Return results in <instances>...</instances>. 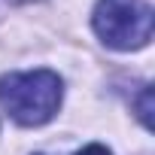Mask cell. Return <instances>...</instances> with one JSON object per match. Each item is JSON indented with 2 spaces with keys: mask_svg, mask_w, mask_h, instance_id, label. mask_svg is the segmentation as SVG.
I'll return each mask as SVG.
<instances>
[{
  "mask_svg": "<svg viewBox=\"0 0 155 155\" xmlns=\"http://www.w3.org/2000/svg\"><path fill=\"white\" fill-rule=\"evenodd\" d=\"M64 97V82L52 70H28V73H6L0 79V107L6 116L25 128L46 125Z\"/></svg>",
  "mask_w": 155,
  "mask_h": 155,
  "instance_id": "6da1fadb",
  "label": "cell"
},
{
  "mask_svg": "<svg viewBox=\"0 0 155 155\" xmlns=\"http://www.w3.org/2000/svg\"><path fill=\"white\" fill-rule=\"evenodd\" d=\"M76 155H113L107 146H101V143H91V146H85V149H79Z\"/></svg>",
  "mask_w": 155,
  "mask_h": 155,
  "instance_id": "277c9868",
  "label": "cell"
},
{
  "mask_svg": "<svg viewBox=\"0 0 155 155\" xmlns=\"http://www.w3.org/2000/svg\"><path fill=\"white\" fill-rule=\"evenodd\" d=\"M149 97H152V88L149 85H143V91H140V101H137V116H140V122L149 128V113H152V104H149Z\"/></svg>",
  "mask_w": 155,
  "mask_h": 155,
  "instance_id": "3957f363",
  "label": "cell"
},
{
  "mask_svg": "<svg viewBox=\"0 0 155 155\" xmlns=\"http://www.w3.org/2000/svg\"><path fill=\"white\" fill-rule=\"evenodd\" d=\"M91 25L110 49L134 52L152 40V6L143 0H97Z\"/></svg>",
  "mask_w": 155,
  "mask_h": 155,
  "instance_id": "7a4b0ae2",
  "label": "cell"
}]
</instances>
